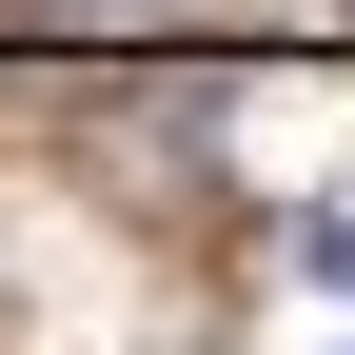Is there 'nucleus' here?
<instances>
[{
	"label": "nucleus",
	"instance_id": "nucleus-1",
	"mask_svg": "<svg viewBox=\"0 0 355 355\" xmlns=\"http://www.w3.org/2000/svg\"><path fill=\"white\" fill-rule=\"evenodd\" d=\"M296 277H316V296H355V198H316V217H296Z\"/></svg>",
	"mask_w": 355,
	"mask_h": 355
}]
</instances>
